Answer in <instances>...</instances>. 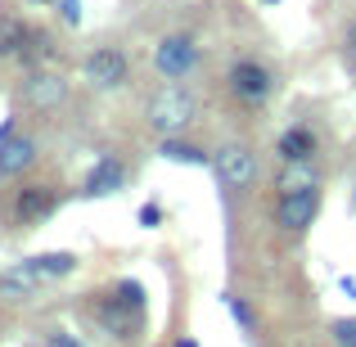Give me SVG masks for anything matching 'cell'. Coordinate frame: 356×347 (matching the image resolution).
<instances>
[{"instance_id": "1", "label": "cell", "mask_w": 356, "mask_h": 347, "mask_svg": "<svg viewBox=\"0 0 356 347\" xmlns=\"http://www.w3.org/2000/svg\"><path fill=\"white\" fill-rule=\"evenodd\" d=\"M90 312H95L99 330L108 334V339H136L140 330H145V312H149V293L140 280H118L113 289H104V293H95V302H90Z\"/></svg>"}, {"instance_id": "2", "label": "cell", "mask_w": 356, "mask_h": 347, "mask_svg": "<svg viewBox=\"0 0 356 347\" xmlns=\"http://www.w3.org/2000/svg\"><path fill=\"white\" fill-rule=\"evenodd\" d=\"M145 122H149V131H154L158 140L163 136H185V127L199 122V95H194L185 81H167V86H158L154 95H149Z\"/></svg>"}, {"instance_id": "3", "label": "cell", "mask_w": 356, "mask_h": 347, "mask_svg": "<svg viewBox=\"0 0 356 347\" xmlns=\"http://www.w3.org/2000/svg\"><path fill=\"white\" fill-rule=\"evenodd\" d=\"M0 59H14V63H27V68H41V63L54 59V41L50 32L23 23V18H0Z\"/></svg>"}, {"instance_id": "4", "label": "cell", "mask_w": 356, "mask_h": 347, "mask_svg": "<svg viewBox=\"0 0 356 347\" xmlns=\"http://www.w3.org/2000/svg\"><path fill=\"white\" fill-rule=\"evenodd\" d=\"M212 172H217V181H221L226 194H248L252 185H257V172H261L257 149H252L248 140H226V145L212 154Z\"/></svg>"}, {"instance_id": "5", "label": "cell", "mask_w": 356, "mask_h": 347, "mask_svg": "<svg viewBox=\"0 0 356 347\" xmlns=\"http://www.w3.org/2000/svg\"><path fill=\"white\" fill-rule=\"evenodd\" d=\"M81 81L90 90H122L131 81V59L122 45H95L81 59Z\"/></svg>"}, {"instance_id": "6", "label": "cell", "mask_w": 356, "mask_h": 347, "mask_svg": "<svg viewBox=\"0 0 356 347\" xmlns=\"http://www.w3.org/2000/svg\"><path fill=\"white\" fill-rule=\"evenodd\" d=\"M59 199H63L59 185H36V181L18 185L14 199H9V221H14V230H32V226H41L45 217H54Z\"/></svg>"}, {"instance_id": "7", "label": "cell", "mask_w": 356, "mask_h": 347, "mask_svg": "<svg viewBox=\"0 0 356 347\" xmlns=\"http://www.w3.org/2000/svg\"><path fill=\"white\" fill-rule=\"evenodd\" d=\"M226 86H230V95H235L239 104L257 108V104H266V99L275 95V72H270L261 59H235L230 72H226Z\"/></svg>"}, {"instance_id": "8", "label": "cell", "mask_w": 356, "mask_h": 347, "mask_svg": "<svg viewBox=\"0 0 356 347\" xmlns=\"http://www.w3.org/2000/svg\"><path fill=\"white\" fill-rule=\"evenodd\" d=\"M199 59H203L199 41L185 36V32H172V36H163V41L154 45V72L167 77V81H185L194 68H199Z\"/></svg>"}, {"instance_id": "9", "label": "cell", "mask_w": 356, "mask_h": 347, "mask_svg": "<svg viewBox=\"0 0 356 347\" xmlns=\"http://www.w3.org/2000/svg\"><path fill=\"white\" fill-rule=\"evenodd\" d=\"M321 217V185H307V190H289V194H280V203H275V226L284 230V234H307L312 230V221Z\"/></svg>"}, {"instance_id": "10", "label": "cell", "mask_w": 356, "mask_h": 347, "mask_svg": "<svg viewBox=\"0 0 356 347\" xmlns=\"http://www.w3.org/2000/svg\"><path fill=\"white\" fill-rule=\"evenodd\" d=\"M18 99H23L27 108H36V113H50V108H59L63 99H68V81L54 68H32L23 77V86H18Z\"/></svg>"}, {"instance_id": "11", "label": "cell", "mask_w": 356, "mask_h": 347, "mask_svg": "<svg viewBox=\"0 0 356 347\" xmlns=\"http://www.w3.org/2000/svg\"><path fill=\"white\" fill-rule=\"evenodd\" d=\"M127 185V163L118 154H99L90 163V172L81 176V199H108Z\"/></svg>"}, {"instance_id": "12", "label": "cell", "mask_w": 356, "mask_h": 347, "mask_svg": "<svg viewBox=\"0 0 356 347\" xmlns=\"http://www.w3.org/2000/svg\"><path fill=\"white\" fill-rule=\"evenodd\" d=\"M41 289H45V280L27 261H14V266L0 271V298L5 302H32V298H41Z\"/></svg>"}, {"instance_id": "13", "label": "cell", "mask_w": 356, "mask_h": 347, "mask_svg": "<svg viewBox=\"0 0 356 347\" xmlns=\"http://www.w3.org/2000/svg\"><path fill=\"white\" fill-rule=\"evenodd\" d=\"M275 154H280V163H307V158L321 154V140H316V131L307 122H293L289 131H280Z\"/></svg>"}, {"instance_id": "14", "label": "cell", "mask_w": 356, "mask_h": 347, "mask_svg": "<svg viewBox=\"0 0 356 347\" xmlns=\"http://www.w3.org/2000/svg\"><path fill=\"white\" fill-rule=\"evenodd\" d=\"M36 149H41V145H36L32 136H18V131H14L9 140H0V176H5V181H14V176H23L27 167H32L36 158H41Z\"/></svg>"}, {"instance_id": "15", "label": "cell", "mask_w": 356, "mask_h": 347, "mask_svg": "<svg viewBox=\"0 0 356 347\" xmlns=\"http://www.w3.org/2000/svg\"><path fill=\"white\" fill-rule=\"evenodd\" d=\"M27 266L36 271V275L50 284V280H68L72 271H77V252H68V248H54V252H32V257H23Z\"/></svg>"}, {"instance_id": "16", "label": "cell", "mask_w": 356, "mask_h": 347, "mask_svg": "<svg viewBox=\"0 0 356 347\" xmlns=\"http://www.w3.org/2000/svg\"><path fill=\"white\" fill-rule=\"evenodd\" d=\"M158 154H163L167 163L212 167V154H208V149H199V145H194V140H185V136H163V140H158Z\"/></svg>"}, {"instance_id": "17", "label": "cell", "mask_w": 356, "mask_h": 347, "mask_svg": "<svg viewBox=\"0 0 356 347\" xmlns=\"http://www.w3.org/2000/svg\"><path fill=\"white\" fill-rule=\"evenodd\" d=\"M307 185H321V167H316V158H307V163H280V172H275V194L307 190Z\"/></svg>"}, {"instance_id": "18", "label": "cell", "mask_w": 356, "mask_h": 347, "mask_svg": "<svg viewBox=\"0 0 356 347\" xmlns=\"http://www.w3.org/2000/svg\"><path fill=\"white\" fill-rule=\"evenodd\" d=\"M330 339L339 347H356V321L352 316H339V321H330Z\"/></svg>"}, {"instance_id": "19", "label": "cell", "mask_w": 356, "mask_h": 347, "mask_svg": "<svg viewBox=\"0 0 356 347\" xmlns=\"http://www.w3.org/2000/svg\"><path fill=\"white\" fill-rule=\"evenodd\" d=\"M41 347H86V339H77L72 330H59V325H54V330L45 334V343H41Z\"/></svg>"}, {"instance_id": "20", "label": "cell", "mask_w": 356, "mask_h": 347, "mask_svg": "<svg viewBox=\"0 0 356 347\" xmlns=\"http://www.w3.org/2000/svg\"><path fill=\"white\" fill-rule=\"evenodd\" d=\"M226 307H230V316H235L243 330H252V312H248V302H243L239 293H226Z\"/></svg>"}, {"instance_id": "21", "label": "cell", "mask_w": 356, "mask_h": 347, "mask_svg": "<svg viewBox=\"0 0 356 347\" xmlns=\"http://www.w3.org/2000/svg\"><path fill=\"white\" fill-rule=\"evenodd\" d=\"M140 226L158 230V226H163V208H158V203H145V208H140Z\"/></svg>"}, {"instance_id": "22", "label": "cell", "mask_w": 356, "mask_h": 347, "mask_svg": "<svg viewBox=\"0 0 356 347\" xmlns=\"http://www.w3.org/2000/svg\"><path fill=\"white\" fill-rule=\"evenodd\" d=\"M59 18L63 23H81V0H59Z\"/></svg>"}, {"instance_id": "23", "label": "cell", "mask_w": 356, "mask_h": 347, "mask_svg": "<svg viewBox=\"0 0 356 347\" xmlns=\"http://www.w3.org/2000/svg\"><path fill=\"white\" fill-rule=\"evenodd\" d=\"M343 45H348V54H352V59H356V18H352V23H348V36H343Z\"/></svg>"}, {"instance_id": "24", "label": "cell", "mask_w": 356, "mask_h": 347, "mask_svg": "<svg viewBox=\"0 0 356 347\" xmlns=\"http://www.w3.org/2000/svg\"><path fill=\"white\" fill-rule=\"evenodd\" d=\"M14 131H18V122H14V118H5V122H0V140H9Z\"/></svg>"}, {"instance_id": "25", "label": "cell", "mask_w": 356, "mask_h": 347, "mask_svg": "<svg viewBox=\"0 0 356 347\" xmlns=\"http://www.w3.org/2000/svg\"><path fill=\"white\" fill-rule=\"evenodd\" d=\"M176 347H199V339H176Z\"/></svg>"}, {"instance_id": "26", "label": "cell", "mask_w": 356, "mask_h": 347, "mask_svg": "<svg viewBox=\"0 0 356 347\" xmlns=\"http://www.w3.org/2000/svg\"><path fill=\"white\" fill-rule=\"evenodd\" d=\"M27 5H50V0H27Z\"/></svg>"}, {"instance_id": "27", "label": "cell", "mask_w": 356, "mask_h": 347, "mask_svg": "<svg viewBox=\"0 0 356 347\" xmlns=\"http://www.w3.org/2000/svg\"><path fill=\"white\" fill-rule=\"evenodd\" d=\"M352 208H356V190H352Z\"/></svg>"}, {"instance_id": "28", "label": "cell", "mask_w": 356, "mask_h": 347, "mask_svg": "<svg viewBox=\"0 0 356 347\" xmlns=\"http://www.w3.org/2000/svg\"><path fill=\"white\" fill-rule=\"evenodd\" d=\"M266 5H280V0H266Z\"/></svg>"}, {"instance_id": "29", "label": "cell", "mask_w": 356, "mask_h": 347, "mask_svg": "<svg viewBox=\"0 0 356 347\" xmlns=\"http://www.w3.org/2000/svg\"><path fill=\"white\" fill-rule=\"evenodd\" d=\"M334 347H339V343H334Z\"/></svg>"}]
</instances>
